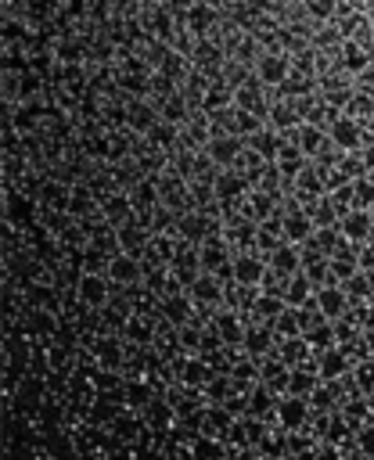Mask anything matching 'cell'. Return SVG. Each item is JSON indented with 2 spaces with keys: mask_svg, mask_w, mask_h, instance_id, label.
<instances>
[{
  "mask_svg": "<svg viewBox=\"0 0 374 460\" xmlns=\"http://www.w3.org/2000/svg\"><path fill=\"white\" fill-rule=\"evenodd\" d=\"M277 428L284 431V435H295V431H309V424H313V406H309V399H302V395H284V399H277Z\"/></svg>",
  "mask_w": 374,
  "mask_h": 460,
  "instance_id": "obj_1",
  "label": "cell"
},
{
  "mask_svg": "<svg viewBox=\"0 0 374 460\" xmlns=\"http://www.w3.org/2000/svg\"><path fill=\"white\" fill-rule=\"evenodd\" d=\"M248 417H259V420H270L273 413H277V395L263 385V388H252L248 395Z\"/></svg>",
  "mask_w": 374,
  "mask_h": 460,
  "instance_id": "obj_2",
  "label": "cell"
},
{
  "mask_svg": "<svg viewBox=\"0 0 374 460\" xmlns=\"http://www.w3.org/2000/svg\"><path fill=\"white\" fill-rule=\"evenodd\" d=\"M227 456H230V446L209 435H198L191 446V460H227Z\"/></svg>",
  "mask_w": 374,
  "mask_h": 460,
  "instance_id": "obj_3",
  "label": "cell"
},
{
  "mask_svg": "<svg viewBox=\"0 0 374 460\" xmlns=\"http://www.w3.org/2000/svg\"><path fill=\"white\" fill-rule=\"evenodd\" d=\"M309 406H313V413H334V410H342L338 385H334V381H331V385H320V388L309 395Z\"/></svg>",
  "mask_w": 374,
  "mask_h": 460,
  "instance_id": "obj_4",
  "label": "cell"
},
{
  "mask_svg": "<svg viewBox=\"0 0 374 460\" xmlns=\"http://www.w3.org/2000/svg\"><path fill=\"white\" fill-rule=\"evenodd\" d=\"M356 449H360L363 460H374V420L356 431Z\"/></svg>",
  "mask_w": 374,
  "mask_h": 460,
  "instance_id": "obj_5",
  "label": "cell"
},
{
  "mask_svg": "<svg viewBox=\"0 0 374 460\" xmlns=\"http://www.w3.org/2000/svg\"><path fill=\"white\" fill-rule=\"evenodd\" d=\"M345 370V363H342V356H324V363H320V374H324V381L331 385L338 374Z\"/></svg>",
  "mask_w": 374,
  "mask_h": 460,
  "instance_id": "obj_6",
  "label": "cell"
},
{
  "mask_svg": "<svg viewBox=\"0 0 374 460\" xmlns=\"http://www.w3.org/2000/svg\"><path fill=\"white\" fill-rule=\"evenodd\" d=\"M209 399H212V402H230V388H227V381H212V385H209Z\"/></svg>",
  "mask_w": 374,
  "mask_h": 460,
  "instance_id": "obj_7",
  "label": "cell"
},
{
  "mask_svg": "<svg viewBox=\"0 0 374 460\" xmlns=\"http://www.w3.org/2000/svg\"><path fill=\"white\" fill-rule=\"evenodd\" d=\"M248 345H252L255 352H263V349H266V338H263V334H252V338H248Z\"/></svg>",
  "mask_w": 374,
  "mask_h": 460,
  "instance_id": "obj_8",
  "label": "cell"
},
{
  "mask_svg": "<svg viewBox=\"0 0 374 460\" xmlns=\"http://www.w3.org/2000/svg\"><path fill=\"white\" fill-rule=\"evenodd\" d=\"M133 388H137V392H129V402H137V406H140V402L147 399V395H144V385H133Z\"/></svg>",
  "mask_w": 374,
  "mask_h": 460,
  "instance_id": "obj_9",
  "label": "cell"
},
{
  "mask_svg": "<svg viewBox=\"0 0 374 460\" xmlns=\"http://www.w3.org/2000/svg\"><path fill=\"white\" fill-rule=\"evenodd\" d=\"M201 377H205V370H201V367H191V370H187V381H201Z\"/></svg>",
  "mask_w": 374,
  "mask_h": 460,
  "instance_id": "obj_10",
  "label": "cell"
},
{
  "mask_svg": "<svg viewBox=\"0 0 374 460\" xmlns=\"http://www.w3.org/2000/svg\"><path fill=\"white\" fill-rule=\"evenodd\" d=\"M370 417H374V402H370Z\"/></svg>",
  "mask_w": 374,
  "mask_h": 460,
  "instance_id": "obj_11",
  "label": "cell"
}]
</instances>
